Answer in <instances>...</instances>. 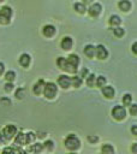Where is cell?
<instances>
[{
	"mask_svg": "<svg viewBox=\"0 0 137 154\" xmlns=\"http://www.w3.org/2000/svg\"><path fill=\"white\" fill-rule=\"evenodd\" d=\"M64 144H65V147H66L68 150L73 152V150H77V149L79 148V146H81V141H79V138H78L76 135L70 134V135L65 138Z\"/></svg>",
	"mask_w": 137,
	"mask_h": 154,
	"instance_id": "1",
	"label": "cell"
},
{
	"mask_svg": "<svg viewBox=\"0 0 137 154\" xmlns=\"http://www.w3.org/2000/svg\"><path fill=\"white\" fill-rule=\"evenodd\" d=\"M58 93V87L53 82H47L43 88V94L47 99H53Z\"/></svg>",
	"mask_w": 137,
	"mask_h": 154,
	"instance_id": "2",
	"label": "cell"
},
{
	"mask_svg": "<svg viewBox=\"0 0 137 154\" xmlns=\"http://www.w3.org/2000/svg\"><path fill=\"white\" fill-rule=\"evenodd\" d=\"M112 116L117 120H123L126 117V109H125V107L124 106H120V105L114 106L113 109H112Z\"/></svg>",
	"mask_w": 137,
	"mask_h": 154,
	"instance_id": "3",
	"label": "cell"
},
{
	"mask_svg": "<svg viewBox=\"0 0 137 154\" xmlns=\"http://www.w3.org/2000/svg\"><path fill=\"white\" fill-rule=\"evenodd\" d=\"M12 16V10L8 6H4L0 8V23L7 24L10 22V18Z\"/></svg>",
	"mask_w": 137,
	"mask_h": 154,
	"instance_id": "4",
	"label": "cell"
},
{
	"mask_svg": "<svg viewBox=\"0 0 137 154\" xmlns=\"http://www.w3.org/2000/svg\"><path fill=\"white\" fill-rule=\"evenodd\" d=\"M16 135H17V128L12 124L6 125L2 130V136H4L5 140H12Z\"/></svg>",
	"mask_w": 137,
	"mask_h": 154,
	"instance_id": "5",
	"label": "cell"
},
{
	"mask_svg": "<svg viewBox=\"0 0 137 154\" xmlns=\"http://www.w3.org/2000/svg\"><path fill=\"white\" fill-rule=\"evenodd\" d=\"M58 83H59V85H60L61 88L67 89V88L72 84L71 77H68L67 75H61V76H59V78H58Z\"/></svg>",
	"mask_w": 137,
	"mask_h": 154,
	"instance_id": "6",
	"label": "cell"
},
{
	"mask_svg": "<svg viewBox=\"0 0 137 154\" xmlns=\"http://www.w3.org/2000/svg\"><path fill=\"white\" fill-rule=\"evenodd\" d=\"M101 11H102V6H101L99 2L93 4V5L88 8V12H89V14H90L91 17H97V16L101 13Z\"/></svg>",
	"mask_w": 137,
	"mask_h": 154,
	"instance_id": "7",
	"label": "cell"
},
{
	"mask_svg": "<svg viewBox=\"0 0 137 154\" xmlns=\"http://www.w3.org/2000/svg\"><path fill=\"white\" fill-rule=\"evenodd\" d=\"M96 57L99 59H101V60H103V59H106L108 57V52H107V49H106V47L103 45L96 46Z\"/></svg>",
	"mask_w": 137,
	"mask_h": 154,
	"instance_id": "8",
	"label": "cell"
},
{
	"mask_svg": "<svg viewBox=\"0 0 137 154\" xmlns=\"http://www.w3.org/2000/svg\"><path fill=\"white\" fill-rule=\"evenodd\" d=\"M44 84H46V82H44L43 79H38V81L34 84V87H32V93H34L35 95H40L41 93H43Z\"/></svg>",
	"mask_w": 137,
	"mask_h": 154,
	"instance_id": "9",
	"label": "cell"
},
{
	"mask_svg": "<svg viewBox=\"0 0 137 154\" xmlns=\"http://www.w3.org/2000/svg\"><path fill=\"white\" fill-rule=\"evenodd\" d=\"M55 26L54 25H52V24H47V25H44L43 26V29H42V34L46 36V37H52L54 34H55Z\"/></svg>",
	"mask_w": 137,
	"mask_h": 154,
	"instance_id": "10",
	"label": "cell"
},
{
	"mask_svg": "<svg viewBox=\"0 0 137 154\" xmlns=\"http://www.w3.org/2000/svg\"><path fill=\"white\" fill-rule=\"evenodd\" d=\"M72 45H73V41H72V38H71L70 36H65V37L61 40V42H60V46H61V48H62L64 51L71 49V48H72Z\"/></svg>",
	"mask_w": 137,
	"mask_h": 154,
	"instance_id": "11",
	"label": "cell"
},
{
	"mask_svg": "<svg viewBox=\"0 0 137 154\" xmlns=\"http://www.w3.org/2000/svg\"><path fill=\"white\" fill-rule=\"evenodd\" d=\"M101 90H102L103 96H105V97H107V99H112V97L114 96V94H115L114 88H113V87H111V85H105V87H102V88H101Z\"/></svg>",
	"mask_w": 137,
	"mask_h": 154,
	"instance_id": "12",
	"label": "cell"
},
{
	"mask_svg": "<svg viewBox=\"0 0 137 154\" xmlns=\"http://www.w3.org/2000/svg\"><path fill=\"white\" fill-rule=\"evenodd\" d=\"M84 54L88 57V58H93L95 54H96V47L93 46V45H87L84 47Z\"/></svg>",
	"mask_w": 137,
	"mask_h": 154,
	"instance_id": "13",
	"label": "cell"
},
{
	"mask_svg": "<svg viewBox=\"0 0 137 154\" xmlns=\"http://www.w3.org/2000/svg\"><path fill=\"white\" fill-rule=\"evenodd\" d=\"M19 64L23 66V67H28L29 64H30V55L28 53H23L20 57H19Z\"/></svg>",
	"mask_w": 137,
	"mask_h": 154,
	"instance_id": "14",
	"label": "cell"
},
{
	"mask_svg": "<svg viewBox=\"0 0 137 154\" xmlns=\"http://www.w3.org/2000/svg\"><path fill=\"white\" fill-rule=\"evenodd\" d=\"M14 144L18 147V146H23L25 144V134L23 132H18L16 136H14Z\"/></svg>",
	"mask_w": 137,
	"mask_h": 154,
	"instance_id": "15",
	"label": "cell"
},
{
	"mask_svg": "<svg viewBox=\"0 0 137 154\" xmlns=\"http://www.w3.org/2000/svg\"><path fill=\"white\" fill-rule=\"evenodd\" d=\"M118 6H119V8H120L121 11L127 12V11H130V8H131V2H130L129 0H120V1L118 2Z\"/></svg>",
	"mask_w": 137,
	"mask_h": 154,
	"instance_id": "16",
	"label": "cell"
},
{
	"mask_svg": "<svg viewBox=\"0 0 137 154\" xmlns=\"http://www.w3.org/2000/svg\"><path fill=\"white\" fill-rule=\"evenodd\" d=\"M43 148H44V147H43V144L37 142V143H35V144H31L29 150H30L31 153H34V154H40V153L43 150Z\"/></svg>",
	"mask_w": 137,
	"mask_h": 154,
	"instance_id": "17",
	"label": "cell"
},
{
	"mask_svg": "<svg viewBox=\"0 0 137 154\" xmlns=\"http://www.w3.org/2000/svg\"><path fill=\"white\" fill-rule=\"evenodd\" d=\"M67 63L68 64H71V65H73V66H78V64H79V57L77 55V54H70L67 58Z\"/></svg>",
	"mask_w": 137,
	"mask_h": 154,
	"instance_id": "18",
	"label": "cell"
},
{
	"mask_svg": "<svg viewBox=\"0 0 137 154\" xmlns=\"http://www.w3.org/2000/svg\"><path fill=\"white\" fill-rule=\"evenodd\" d=\"M101 152H102V154H114V148H113V146L112 144H109V143H106V144H102V147H101Z\"/></svg>",
	"mask_w": 137,
	"mask_h": 154,
	"instance_id": "19",
	"label": "cell"
},
{
	"mask_svg": "<svg viewBox=\"0 0 137 154\" xmlns=\"http://www.w3.org/2000/svg\"><path fill=\"white\" fill-rule=\"evenodd\" d=\"M120 23H121V18H120L119 16L113 14V16H111V17H109V24H111V25L117 26V25H119Z\"/></svg>",
	"mask_w": 137,
	"mask_h": 154,
	"instance_id": "20",
	"label": "cell"
},
{
	"mask_svg": "<svg viewBox=\"0 0 137 154\" xmlns=\"http://www.w3.org/2000/svg\"><path fill=\"white\" fill-rule=\"evenodd\" d=\"M73 8L78 12V13H84L85 11H87V8H85V5L83 4V2H76L75 5H73Z\"/></svg>",
	"mask_w": 137,
	"mask_h": 154,
	"instance_id": "21",
	"label": "cell"
},
{
	"mask_svg": "<svg viewBox=\"0 0 137 154\" xmlns=\"http://www.w3.org/2000/svg\"><path fill=\"white\" fill-rule=\"evenodd\" d=\"M71 82H72V85L75 88H78L82 85V77L81 76H73V77H71Z\"/></svg>",
	"mask_w": 137,
	"mask_h": 154,
	"instance_id": "22",
	"label": "cell"
},
{
	"mask_svg": "<svg viewBox=\"0 0 137 154\" xmlns=\"http://www.w3.org/2000/svg\"><path fill=\"white\" fill-rule=\"evenodd\" d=\"M66 64H67V59H66V58H64V57H59V58L56 59V65H58L61 70H65Z\"/></svg>",
	"mask_w": 137,
	"mask_h": 154,
	"instance_id": "23",
	"label": "cell"
},
{
	"mask_svg": "<svg viewBox=\"0 0 137 154\" xmlns=\"http://www.w3.org/2000/svg\"><path fill=\"white\" fill-rule=\"evenodd\" d=\"M35 138H36V135L34 134V132H28V134H25V144H30V143H32L34 141H35Z\"/></svg>",
	"mask_w": 137,
	"mask_h": 154,
	"instance_id": "24",
	"label": "cell"
},
{
	"mask_svg": "<svg viewBox=\"0 0 137 154\" xmlns=\"http://www.w3.org/2000/svg\"><path fill=\"white\" fill-rule=\"evenodd\" d=\"M14 78H16L14 71H7V72L5 73V79H6V82H13Z\"/></svg>",
	"mask_w": 137,
	"mask_h": 154,
	"instance_id": "25",
	"label": "cell"
},
{
	"mask_svg": "<svg viewBox=\"0 0 137 154\" xmlns=\"http://www.w3.org/2000/svg\"><path fill=\"white\" fill-rule=\"evenodd\" d=\"M87 84L88 87H94L96 84V79H95V75L90 73L88 77H87Z\"/></svg>",
	"mask_w": 137,
	"mask_h": 154,
	"instance_id": "26",
	"label": "cell"
},
{
	"mask_svg": "<svg viewBox=\"0 0 137 154\" xmlns=\"http://www.w3.org/2000/svg\"><path fill=\"white\" fill-rule=\"evenodd\" d=\"M131 101H132V96H131V94H124V96H123V103H124V106H130L131 105Z\"/></svg>",
	"mask_w": 137,
	"mask_h": 154,
	"instance_id": "27",
	"label": "cell"
},
{
	"mask_svg": "<svg viewBox=\"0 0 137 154\" xmlns=\"http://www.w3.org/2000/svg\"><path fill=\"white\" fill-rule=\"evenodd\" d=\"M113 34H114L117 37H121V36H124L125 30H124L123 28H120V26H115V28L113 29Z\"/></svg>",
	"mask_w": 137,
	"mask_h": 154,
	"instance_id": "28",
	"label": "cell"
},
{
	"mask_svg": "<svg viewBox=\"0 0 137 154\" xmlns=\"http://www.w3.org/2000/svg\"><path fill=\"white\" fill-rule=\"evenodd\" d=\"M43 147H44V149H47V150L50 152V150L54 149V142L52 140H46L44 143H43Z\"/></svg>",
	"mask_w": 137,
	"mask_h": 154,
	"instance_id": "29",
	"label": "cell"
},
{
	"mask_svg": "<svg viewBox=\"0 0 137 154\" xmlns=\"http://www.w3.org/2000/svg\"><path fill=\"white\" fill-rule=\"evenodd\" d=\"M96 85L100 87V88L105 87V85H106V78H105L103 76H99V77L96 78Z\"/></svg>",
	"mask_w": 137,
	"mask_h": 154,
	"instance_id": "30",
	"label": "cell"
},
{
	"mask_svg": "<svg viewBox=\"0 0 137 154\" xmlns=\"http://www.w3.org/2000/svg\"><path fill=\"white\" fill-rule=\"evenodd\" d=\"M130 114L132 116H136L137 114V103H133V105H130Z\"/></svg>",
	"mask_w": 137,
	"mask_h": 154,
	"instance_id": "31",
	"label": "cell"
},
{
	"mask_svg": "<svg viewBox=\"0 0 137 154\" xmlns=\"http://www.w3.org/2000/svg\"><path fill=\"white\" fill-rule=\"evenodd\" d=\"M13 87H14V85H13V83H12V82H7V83L5 84V88H4V89H5V91L10 93V91L13 89Z\"/></svg>",
	"mask_w": 137,
	"mask_h": 154,
	"instance_id": "32",
	"label": "cell"
},
{
	"mask_svg": "<svg viewBox=\"0 0 137 154\" xmlns=\"http://www.w3.org/2000/svg\"><path fill=\"white\" fill-rule=\"evenodd\" d=\"M23 94H24V89H23V88H18V90L16 91V97H17V99H22V97L24 96Z\"/></svg>",
	"mask_w": 137,
	"mask_h": 154,
	"instance_id": "33",
	"label": "cell"
},
{
	"mask_svg": "<svg viewBox=\"0 0 137 154\" xmlns=\"http://www.w3.org/2000/svg\"><path fill=\"white\" fill-rule=\"evenodd\" d=\"M88 141H89L90 143H96V142L99 141V137L95 136V135H89V136H88Z\"/></svg>",
	"mask_w": 137,
	"mask_h": 154,
	"instance_id": "34",
	"label": "cell"
},
{
	"mask_svg": "<svg viewBox=\"0 0 137 154\" xmlns=\"http://www.w3.org/2000/svg\"><path fill=\"white\" fill-rule=\"evenodd\" d=\"M88 76H89V71H88V69H87V67L82 69V71H81V77L84 78V77H88Z\"/></svg>",
	"mask_w": 137,
	"mask_h": 154,
	"instance_id": "35",
	"label": "cell"
},
{
	"mask_svg": "<svg viewBox=\"0 0 137 154\" xmlns=\"http://www.w3.org/2000/svg\"><path fill=\"white\" fill-rule=\"evenodd\" d=\"M131 49H132V52L137 55V41H136V42H133V45L131 46Z\"/></svg>",
	"mask_w": 137,
	"mask_h": 154,
	"instance_id": "36",
	"label": "cell"
},
{
	"mask_svg": "<svg viewBox=\"0 0 137 154\" xmlns=\"http://www.w3.org/2000/svg\"><path fill=\"white\" fill-rule=\"evenodd\" d=\"M131 152H132L133 154H137V143H133V144L131 146Z\"/></svg>",
	"mask_w": 137,
	"mask_h": 154,
	"instance_id": "37",
	"label": "cell"
},
{
	"mask_svg": "<svg viewBox=\"0 0 137 154\" xmlns=\"http://www.w3.org/2000/svg\"><path fill=\"white\" fill-rule=\"evenodd\" d=\"M131 132H132V135L137 136V125H132L131 126Z\"/></svg>",
	"mask_w": 137,
	"mask_h": 154,
	"instance_id": "38",
	"label": "cell"
},
{
	"mask_svg": "<svg viewBox=\"0 0 137 154\" xmlns=\"http://www.w3.org/2000/svg\"><path fill=\"white\" fill-rule=\"evenodd\" d=\"M4 71H5V65H4V64L0 61V76L4 73Z\"/></svg>",
	"mask_w": 137,
	"mask_h": 154,
	"instance_id": "39",
	"label": "cell"
},
{
	"mask_svg": "<svg viewBox=\"0 0 137 154\" xmlns=\"http://www.w3.org/2000/svg\"><path fill=\"white\" fill-rule=\"evenodd\" d=\"M93 0H83V4H91Z\"/></svg>",
	"mask_w": 137,
	"mask_h": 154,
	"instance_id": "40",
	"label": "cell"
},
{
	"mask_svg": "<svg viewBox=\"0 0 137 154\" xmlns=\"http://www.w3.org/2000/svg\"><path fill=\"white\" fill-rule=\"evenodd\" d=\"M4 140H5V138H4V136H2V134H0V144H1L2 142H4Z\"/></svg>",
	"mask_w": 137,
	"mask_h": 154,
	"instance_id": "41",
	"label": "cell"
},
{
	"mask_svg": "<svg viewBox=\"0 0 137 154\" xmlns=\"http://www.w3.org/2000/svg\"><path fill=\"white\" fill-rule=\"evenodd\" d=\"M70 154H75V153H70Z\"/></svg>",
	"mask_w": 137,
	"mask_h": 154,
	"instance_id": "42",
	"label": "cell"
},
{
	"mask_svg": "<svg viewBox=\"0 0 137 154\" xmlns=\"http://www.w3.org/2000/svg\"><path fill=\"white\" fill-rule=\"evenodd\" d=\"M0 1H2V0H0Z\"/></svg>",
	"mask_w": 137,
	"mask_h": 154,
	"instance_id": "43",
	"label": "cell"
}]
</instances>
